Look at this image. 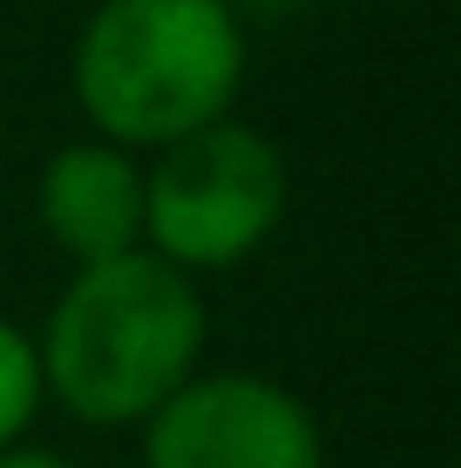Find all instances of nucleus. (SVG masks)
Listing matches in <instances>:
<instances>
[{
  "label": "nucleus",
  "instance_id": "obj_6",
  "mask_svg": "<svg viewBox=\"0 0 461 468\" xmlns=\"http://www.w3.org/2000/svg\"><path fill=\"white\" fill-rule=\"evenodd\" d=\"M41 360L14 319H0V448H14L27 434V421L41 414Z\"/></svg>",
  "mask_w": 461,
  "mask_h": 468
},
{
  "label": "nucleus",
  "instance_id": "obj_4",
  "mask_svg": "<svg viewBox=\"0 0 461 468\" xmlns=\"http://www.w3.org/2000/svg\"><path fill=\"white\" fill-rule=\"evenodd\" d=\"M142 468H326L312 408L265 374H190L142 421Z\"/></svg>",
  "mask_w": 461,
  "mask_h": 468
},
{
  "label": "nucleus",
  "instance_id": "obj_5",
  "mask_svg": "<svg viewBox=\"0 0 461 468\" xmlns=\"http://www.w3.org/2000/svg\"><path fill=\"white\" fill-rule=\"evenodd\" d=\"M35 218L47 245L68 251L75 265L122 258L142 245V164L116 143H61L35 184Z\"/></svg>",
  "mask_w": 461,
  "mask_h": 468
},
{
  "label": "nucleus",
  "instance_id": "obj_2",
  "mask_svg": "<svg viewBox=\"0 0 461 468\" xmlns=\"http://www.w3.org/2000/svg\"><path fill=\"white\" fill-rule=\"evenodd\" d=\"M75 102L116 150H170L225 122L245 89L231 0H102L75 41Z\"/></svg>",
  "mask_w": 461,
  "mask_h": 468
},
{
  "label": "nucleus",
  "instance_id": "obj_7",
  "mask_svg": "<svg viewBox=\"0 0 461 468\" xmlns=\"http://www.w3.org/2000/svg\"><path fill=\"white\" fill-rule=\"evenodd\" d=\"M0 468H75V462H68V455H55V448L14 441V448H0Z\"/></svg>",
  "mask_w": 461,
  "mask_h": 468
},
{
  "label": "nucleus",
  "instance_id": "obj_3",
  "mask_svg": "<svg viewBox=\"0 0 461 468\" xmlns=\"http://www.w3.org/2000/svg\"><path fill=\"white\" fill-rule=\"evenodd\" d=\"M292 204V170L278 143L251 122H211L156 150L142 170V251L177 271H231L278 231Z\"/></svg>",
  "mask_w": 461,
  "mask_h": 468
},
{
  "label": "nucleus",
  "instance_id": "obj_1",
  "mask_svg": "<svg viewBox=\"0 0 461 468\" xmlns=\"http://www.w3.org/2000/svg\"><path fill=\"white\" fill-rule=\"evenodd\" d=\"M35 360L41 394L82 428H142L204 360V292L142 245L75 265Z\"/></svg>",
  "mask_w": 461,
  "mask_h": 468
}]
</instances>
